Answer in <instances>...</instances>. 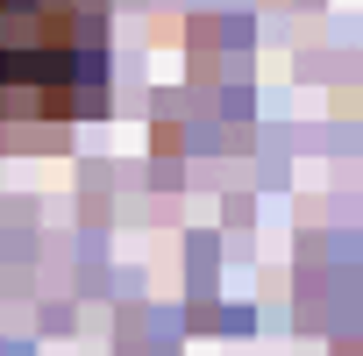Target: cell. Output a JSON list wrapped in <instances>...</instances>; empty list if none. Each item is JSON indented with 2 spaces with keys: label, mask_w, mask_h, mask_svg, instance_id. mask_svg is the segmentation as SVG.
<instances>
[{
  "label": "cell",
  "mask_w": 363,
  "mask_h": 356,
  "mask_svg": "<svg viewBox=\"0 0 363 356\" xmlns=\"http://www.w3.org/2000/svg\"><path fill=\"white\" fill-rule=\"evenodd\" d=\"M114 0H0V135L100 107Z\"/></svg>",
  "instance_id": "1"
}]
</instances>
